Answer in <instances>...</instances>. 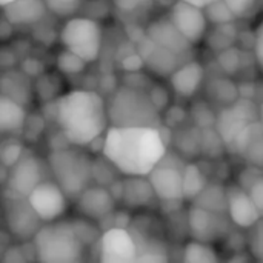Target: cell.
Returning <instances> with one entry per match:
<instances>
[{
	"label": "cell",
	"mask_w": 263,
	"mask_h": 263,
	"mask_svg": "<svg viewBox=\"0 0 263 263\" xmlns=\"http://www.w3.org/2000/svg\"><path fill=\"white\" fill-rule=\"evenodd\" d=\"M55 123L71 145L85 148L109 125L108 102L96 91L74 89L55 100Z\"/></svg>",
	"instance_id": "cell-2"
},
{
	"label": "cell",
	"mask_w": 263,
	"mask_h": 263,
	"mask_svg": "<svg viewBox=\"0 0 263 263\" xmlns=\"http://www.w3.org/2000/svg\"><path fill=\"white\" fill-rule=\"evenodd\" d=\"M228 193V216L233 223L239 228L250 230L260 217L253 197L240 185H231L227 188Z\"/></svg>",
	"instance_id": "cell-18"
},
{
	"label": "cell",
	"mask_w": 263,
	"mask_h": 263,
	"mask_svg": "<svg viewBox=\"0 0 263 263\" xmlns=\"http://www.w3.org/2000/svg\"><path fill=\"white\" fill-rule=\"evenodd\" d=\"M116 199L106 186H88L76 197V210L82 217L102 222L114 213Z\"/></svg>",
	"instance_id": "cell-15"
},
{
	"label": "cell",
	"mask_w": 263,
	"mask_h": 263,
	"mask_svg": "<svg viewBox=\"0 0 263 263\" xmlns=\"http://www.w3.org/2000/svg\"><path fill=\"white\" fill-rule=\"evenodd\" d=\"M154 2H156V0H154ZM160 3H162L163 6H171V5H170V2H166V0H160Z\"/></svg>",
	"instance_id": "cell-54"
},
{
	"label": "cell",
	"mask_w": 263,
	"mask_h": 263,
	"mask_svg": "<svg viewBox=\"0 0 263 263\" xmlns=\"http://www.w3.org/2000/svg\"><path fill=\"white\" fill-rule=\"evenodd\" d=\"M193 205L214 213H228V193L219 183H208L205 190L193 200Z\"/></svg>",
	"instance_id": "cell-25"
},
{
	"label": "cell",
	"mask_w": 263,
	"mask_h": 263,
	"mask_svg": "<svg viewBox=\"0 0 263 263\" xmlns=\"http://www.w3.org/2000/svg\"><path fill=\"white\" fill-rule=\"evenodd\" d=\"M217 62H219L220 68H222L227 74H234V72H237V69H239L240 65H242L239 51H237V49H233V48H227V49L220 51L219 55H217Z\"/></svg>",
	"instance_id": "cell-39"
},
{
	"label": "cell",
	"mask_w": 263,
	"mask_h": 263,
	"mask_svg": "<svg viewBox=\"0 0 263 263\" xmlns=\"http://www.w3.org/2000/svg\"><path fill=\"white\" fill-rule=\"evenodd\" d=\"M263 176V168H259V166H253V165H247V168L240 173L239 176V185L250 191V188L260 179Z\"/></svg>",
	"instance_id": "cell-41"
},
{
	"label": "cell",
	"mask_w": 263,
	"mask_h": 263,
	"mask_svg": "<svg viewBox=\"0 0 263 263\" xmlns=\"http://www.w3.org/2000/svg\"><path fill=\"white\" fill-rule=\"evenodd\" d=\"M111 126H153L162 125L160 111L153 103L148 89L123 85L112 91L108 100Z\"/></svg>",
	"instance_id": "cell-3"
},
{
	"label": "cell",
	"mask_w": 263,
	"mask_h": 263,
	"mask_svg": "<svg viewBox=\"0 0 263 263\" xmlns=\"http://www.w3.org/2000/svg\"><path fill=\"white\" fill-rule=\"evenodd\" d=\"M236 260H248V257H247V256H239V257L234 256V257L231 259V262H236Z\"/></svg>",
	"instance_id": "cell-52"
},
{
	"label": "cell",
	"mask_w": 263,
	"mask_h": 263,
	"mask_svg": "<svg viewBox=\"0 0 263 263\" xmlns=\"http://www.w3.org/2000/svg\"><path fill=\"white\" fill-rule=\"evenodd\" d=\"M102 40V26L91 17H71L60 31V42L65 49L77 54L86 63L99 59Z\"/></svg>",
	"instance_id": "cell-6"
},
{
	"label": "cell",
	"mask_w": 263,
	"mask_h": 263,
	"mask_svg": "<svg viewBox=\"0 0 263 263\" xmlns=\"http://www.w3.org/2000/svg\"><path fill=\"white\" fill-rule=\"evenodd\" d=\"M157 199L148 176H126L122 202L128 208H142Z\"/></svg>",
	"instance_id": "cell-24"
},
{
	"label": "cell",
	"mask_w": 263,
	"mask_h": 263,
	"mask_svg": "<svg viewBox=\"0 0 263 263\" xmlns=\"http://www.w3.org/2000/svg\"><path fill=\"white\" fill-rule=\"evenodd\" d=\"M205 173L196 163H186L183 170V194L186 200H194L208 185Z\"/></svg>",
	"instance_id": "cell-26"
},
{
	"label": "cell",
	"mask_w": 263,
	"mask_h": 263,
	"mask_svg": "<svg viewBox=\"0 0 263 263\" xmlns=\"http://www.w3.org/2000/svg\"><path fill=\"white\" fill-rule=\"evenodd\" d=\"M250 196L253 197V200H254V203H256V206H257V210H259V213L262 214L263 217V176L250 188Z\"/></svg>",
	"instance_id": "cell-48"
},
{
	"label": "cell",
	"mask_w": 263,
	"mask_h": 263,
	"mask_svg": "<svg viewBox=\"0 0 263 263\" xmlns=\"http://www.w3.org/2000/svg\"><path fill=\"white\" fill-rule=\"evenodd\" d=\"M28 199L43 223H49L65 214L69 197L55 180H45L28 196Z\"/></svg>",
	"instance_id": "cell-12"
},
{
	"label": "cell",
	"mask_w": 263,
	"mask_h": 263,
	"mask_svg": "<svg viewBox=\"0 0 263 263\" xmlns=\"http://www.w3.org/2000/svg\"><path fill=\"white\" fill-rule=\"evenodd\" d=\"M185 162L177 156L166 153L159 165L148 174L157 199L163 203H179L185 200L183 194V170Z\"/></svg>",
	"instance_id": "cell-8"
},
{
	"label": "cell",
	"mask_w": 263,
	"mask_h": 263,
	"mask_svg": "<svg viewBox=\"0 0 263 263\" xmlns=\"http://www.w3.org/2000/svg\"><path fill=\"white\" fill-rule=\"evenodd\" d=\"M248 247L253 257L263 262V217H260L251 228L248 236Z\"/></svg>",
	"instance_id": "cell-38"
},
{
	"label": "cell",
	"mask_w": 263,
	"mask_h": 263,
	"mask_svg": "<svg viewBox=\"0 0 263 263\" xmlns=\"http://www.w3.org/2000/svg\"><path fill=\"white\" fill-rule=\"evenodd\" d=\"M86 0H45L49 12L57 17H72L77 14Z\"/></svg>",
	"instance_id": "cell-35"
},
{
	"label": "cell",
	"mask_w": 263,
	"mask_h": 263,
	"mask_svg": "<svg viewBox=\"0 0 263 263\" xmlns=\"http://www.w3.org/2000/svg\"><path fill=\"white\" fill-rule=\"evenodd\" d=\"M228 213H214L193 205L188 211V230L194 240L214 243L231 234L233 220Z\"/></svg>",
	"instance_id": "cell-11"
},
{
	"label": "cell",
	"mask_w": 263,
	"mask_h": 263,
	"mask_svg": "<svg viewBox=\"0 0 263 263\" xmlns=\"http://www.w3.org/2000/svg\"><path fill=\"white\" fill-rule=\"evenodd\" d=\"M111 193V196L116 199V202L123 199V193H125V179H116L114 182H111L106 186Z\"/></svg>",
	"instance_id": "cell-49"
},
{
	"label": "cell",
	"mask_w": 263,
	"mask_h": 263,
	"mask_svg": "<svg viewBox=\"0 0 263 263\" xmlns=\"http://www.w3.org/2000/svg\"><path fill=\"white\" fill-rule=\"evenodd\" d=\"M0 86H2V96H6L18 103H22L23 106H26L32 99L31 77L23 69L22 71H15V69L5 71L2 76V80H0Z\"/></svg>",
	"instance_id": "cell-22"
},
{
	"label": "cell",
	"mask_w": 263,
	"mask_h": 263,
	"mask_svg": "<svg viewBox=\"0 0 263 263\" xmlns=\"http://www.w3.org/2000/svg\"><path fill=\"white\" fill-rule=\"evenodd\" d=\"M254 55H256V62L260 66L263 72V20L262 23L257 26L256 34H254Z\"/></svg>",
	"instance_id": "cell-47"
},
{
	"label": "cell",
	"mask_w": 263,
	"mask_h": 263,
	"mask_svg": "<svg viewBox=\"0 0 263 263\" xmlns=\"http://www.w3.org/2000/svg\"><path fill=\"white\" fill-rule=\"evenodd\" d=\"M205 14H206L208 22H211L214 25L231 23L237 18L236 14L231 11V8L225 3V0H217L211 5H208L205 8Z\"/></svg>",
	"instance_id": "cell-33"
},
{
	"label": "cell",
	"mask_w": 263,
	"mask_h": 263,
	"mask_svg": "<svg viewBox=\"0 0 263 263\" xmlns=\"http://www.w3.org/2000/svg\"><path fill=\"white\" fill-rule=\"evenodd\" d=\"M2 260L5 263H23L26 262V256L23 253V248L22 247H15V245H11L2 256Z\"/></svg>",
	"instance_id": "cell-46"
},
{
	"label": "cell",
	"mask_w": 263,
	"mask_h": 263,
	"mask_svg": "<svg viewBox=\"0 0 263 263\" xmlns=\"http://www.w3.org/2000/svg\"><path fill=\"white\" fill-rule=\"evenodd\" d=\"M257 0H225V3L231 8L236 17H245L253 11Z\"/></svg>",
	"instance_id": "cell-45"
},
{
	"label": "cell",
	"mask_w": 263,
	"mask_h": 263,
	"mask_svg": "<svg viewBox=\"0 0 263 263\" xmlns=\"http://www.w3.org/2000/svg\"><path fill=\"white\" fill-rule=\"evenodd\" d=\"M213 97L220 102L223 106L225 105H230L233 102H236L240 94H239V89L236 85H233L230 80H225V79H219V80H214L211 83V91Z\"/></svg>",
	"instance_id": "cell-32"
},
{
	"label": "cell",
	"mask_w": 263,
	"mask_h": 263,
	"mask_svg": "<svg viewBox=\"0 0 263 263\" xmlns=\"http://www.w3.org/2000/svg\"><path fill=\"white\" fill-rule=\"evenodd\" d=\"M149 97L153 100V103L157 106V109L162 112L166 106H168V102H170V96H168V91L163 88V86H159V85H153L149 89Z\"/></svg>",
	"instance_id": "cell-44"
},
{
	"label": "cell",
	"mask_w": 263,
	"mask_h": 263,
	"mask_svg": "<svg viewBox=\"0 0 263 263\" xmlns=\"http://www.w3.org/2000/svg\"><path fill=\"white\" fill-rule=\"evenodd\" d=\"M11 2H14V0H0V5L5 6V5H8V3H11Z\"/></svg>",
	"instance_id": "cell-53"
},
{
	"label": "cell",
	"mask_w": 263,
	"mask_h": 263,
	"mask_svg": "<svg viewBox=\"0 0 263 263\" xmlns=\"http://www.w3.org/2000/svg\"><path fill=\"white\" fill-rule=\"evenodd\" d=\"M205 77V69L199 62H186L180 65L170 77L171 86L179 97L191 99L199 91Z\"/></svg>",
	"instance_id": "cell-21"
},
{
	"label": "cell",
	"mask_w": 263,
	"mask_h": 263,
	"mask_svg": "<svg viewBox=\"0 0 263 263\" xmlns=\"http://www.w3.org/2000/svg\"><path fill=\"white\" fill-rule=\"evenodd\" d=\"M28 114L22 103L2 96L0 97V133L3 136H17L23 133Z\"/></svg>",
	"instance_id": "cell-23"
},
{
	"label": "cell",
	"mask_w": 263,
	"mask_h": 263,
	"mask_svg": "<svg viewBox=\"0 0 263 263\" xmlns=\"http://www.w3.org/2000/svg\"><path fill=\"white\" fill-rule=\"evenodd\" d=\"M49 173L69 199L79 197L92 179V160L80 146L52 149L48 156Z\"/></svg>",
	"instance_id": "cell-5"
},
{
	"label": "cell",
	"mask_w": 263,
	"mask_h": 263,
	"mask_svg": "<svg viewBox=\"0 0 263 263\" xmlns=\"http://www.w3.org/2000/svg\"><path fill=\"white\" fill-rule=\"evenodd\" d=\"M23 153H25V146H23V143L18 139H15V137L5 139L2 142V146H0V162H2V166L9 170L11 166H14L20 160Z\"/></svg>",
	"instance_id": "cell-30"
},
{
	"label": "cell",
	"mask_w": 263,
	"mask_h": 263,
	"mask_svg": "<svg viewBox=\"0 0 263 263\" xmlns=\"http://www.w3.org/2000/svg\"><path fill=\"white\" fill-rule=\"evenodd\" d=\"M112 3L116 5V8L119 11L126 12V14H133V12L148 9L154 3V0H112Z\"/></svg>",
	"instance_id": "cell-40"
},
{
	"label": "cell",
	"mask_w": 263,
	"mask_h": 263,
	"mask_svg": "<svg viewBox=\"0 0 263 263\" xmlns=\"http://www.w3.org/2000/svg\"><path fill=\"white\" fill-rule=\"evenodd\" d=\"M112 170H117L105 156L102 160H92V179L96 180L97 185L108 186L111 182L116 180V174Z\"/></svg>",
	"instance_id": "cell-36"
},
{
	"label": "cell",
	"mask_w": 263,
	"mask_h": 263,
	"mask_svg": "<svg viewBox=\"0 0 263 263\" xmlns=\"http://www.w3.org/2000/svg\"><path fill=\"white\" fill-rule=\"evenodd\" d=\"M260 120V106L248 97H239L236 102L225 105L216 119V129L227 143V149L236 137L253 122Z\"/></svg>",
	"instance_id": "cell-9"
},
{
	"label": "cell",
	"mask_w": 263,
	"mask_h": 263,
	"mask_svg": "<svg viewBox=\"0 0 263 263\" xmlns=\"http://www.w3.org/2000/svg\"><path fill=\"white\" fill-rule=\"evenodd\" d=\"M37 260L45 263H76L83 260L85 243L71 222H49L32 239Z\"/></svg>",
	"instance_id": "cell-4"
},
{
	"label": "cell",
	"mask_w": 263,
	"mask_h": 263,
	"mask_svg": "<svg viewBox=\"0 0 263 263\" xmlns=\"http://www.w3.org/2000/svg\"><path fill=\"white\" fill-rule=\"evenodd\" d=\"M3 17L14 26L18 25H35L42 22L46 15L48 6L45 0H14L5 6Z\"/></svg>",
	"instance_id": "cell-20"
},
{
	"label": "cell",
	"mask_w": 263,
	"mask_h": 263,
	"mask_svg": "<svg viewBox=\"0 0 263 263\" xmlns=\"http://www.w3.org/2000/svg\"><path fill=\"white\" fill-rule=\"evenodd\" d=\"M183 2H188V3H191V5H196V6L205 9L208 5H211V3H214V2H217V0H183Z\"/></svg>",
	"instance_id": "cell-51"
},
{
	"label": "cell",
	"mask_w": 263,
	"mask_h": 263,
	"mask_svg": "<svg viewBox=\"0 0 263 263\" xmlns=\"http://www.w3.org/2000/svg\"><path fill=\"white\" fill-rule=\"evenodd\" d=\"M177 146L182 151V154H199L202 151V129L200 128H191L185 129L177 137Z\"/></svg>",
	"instance_id": "cell-31"
},
{
	"label": "cell",
	"mask_w": 263,
	"mask_h": 263,
	"mask_svg": "<svg viewBox=\"0 0 263 263\" xmlns=\"http://www.w3.org/2000/svg\"><path fill=\"white\" fill-rule=\"evenodd\" d=\"M146 34L153 39V42L162 48H166L177 55H183L185 52H190L193 43L180 32V29L173 23V20L168 18H159L148 25Z\"/></svg>",
	"instance_id": "cell-19"
},
{
	"label": "cell",
	"mask_w": 263,
	"mask_h": 263,
	"mask_svg": "<svg viewBox=\"0 0 263 263\" xmlns=\"http://www.w3.org/2000/svg\"><path fill=\"white\" fill-rule=\"evenodd\" d=\"M43 126H45V120H43L40 116L28 117L22 134H23L26 139H29L31 142H35L37 137L40 136V133L43 131Z\"/></svg>",
	"instance_id": "cell-42"
},
{
	"label": "cell",
	"mask_w": 263,
	"mask_h": 263,
	"mask_svg": "<svg viewBox=\"0 0 263 263\" xmlns=\"http://www.w3.org/2000/svg\"><path fill=\"white\" fill-rule=\"evenodd\" d=\"M168 153L159 128L109 126L103 156L123 176H148Z\"/></svg>",
	"instance_id": "cell-1"
},
{
	"label": "cell",
	"mask_w": 263,
	"mask_h": 263,
	"mask_svg": "<svg viewBox=\"0 0 263 263\" xmlns=\"http://www.w3.org/2000/svg\"><path fill=\"white\" fill-rule=\"evenodd\" d=\"M5 223L11 236L20 240H31L43 227V220L39 217L31 202L25 196L14 194L5 190Z\"/></svg>",
	"instance_id": "cell-7"
},
{
	"label": "cell",
	"mask_w": 263,
	"mask_h": 263,
	"mask_svg": "<svg viewBox=\"0 0 263 263\" xmlns=\"http://www.w3.org/2000/svg\"><path fill=\"white\" fill-rule=\"evenodd\" d=\"M183 260L188 263H217L219 256L211 243L193 240L183 250Z\"/></svg>",
	"instance_id": "cell-27"
},
{
	"label": "cell",
	"mask_w": 263,
	"mask_h": 263,
	"mask_svg": "<svg viewBox=\"0 0 263 263\" xmlns=\"http://www.w3.org/2000/svg\"><path fill=\"white\" fill-rule=\"evenodd\" d=\"M131 225V217L126 211L114 213V227L117 228H128Z\"/></svg>",
	"instance_id": "cell-50"
},
{
	"label": "cell",
	"mask_w": 263,
	"mask_h": 263,
	"mask_svg": "<svg viewBox=\"0 0 263 263\" xmlns=\"http://www.w3.org/2000/svg\"><path fill=\"white\" fill-rule=\"evenodd\" d=\"M223 148H227V143L223 142V139L219 134V131L216 129V126L202 129V153L206 157H210V159L220 157Z\"/></svg>",
	"instance_id": "cell-28"
},
{
	"label": "cell",
	"mask_w": 263,
	"mask_h": 263,
	"mask_svg": "<svg viewBox=\"0 0 263 263\" xmlns=\"http://www.w3.org/2000/svg\"><path fill=\"white\" fill-rule=\"evenodd\" d=\"M170 18L193 45L199 43L206 34L208 18L203 8L183 0H176L171 6Z\"/></svg>",
	"instance_id": "cell-14"
},
{
	"label": "cell",
	"mask_w": 263,
	"mask_h": 263,
	"mask_svg": "<svg viewBox=\"0 0 263 263\" xmlns=\"http://www.w3.org/2000/svg\"><path fill=\"white\" fill-rule=\"evenodd\" d=\"M191 116L194 119V123L197 128L200 129H206V128H213L216 126V119L217 116L213 112V109L210 108V105L203 100L200 102H196L193 105V109H191Z\"/></svg>",
	"instance_id": "cell-34"
},
{
	"label": "cell",
	"mask_w": 263,
	"mask_h": 263,
	"mask_svg": "<svg viewBox=\"0 0 263 263\" xmlns=\"http://www.w3.org/2000/svg\"><path fill=\"white\" fill-rule=\"evenodd\" d=\"M136 51L143 57L145 68L156 76L171 77V74L180 66V55L156 45L148 34L136 43Z\"/></svg>",
	"instance_id": "cell-16"
},
{
	"label": "cell",
	"mask_w": 263,
	"mask_h": 263,
	"mask_svg": "<svg viewBox=\"0 0 263 263\" xmlns=\"http://www.w3.org/2000/svg\"><path fill=\"white\" fill-rule=\"evenodd\" d=\"M247 165L263 168V123L256 120L250 123L228 148Z\"/></svg>",
	"instance_id": "cell-17"
},
{
	"label": "cell",
	"mask_w": 263,
	"mask_h": 263,
	"mask_svg": "<svg viewBox=\"0 0 263 263\" xmlns=\"http://www.w3.org/2000/svg\"><path fill=\"white\" fill-rule=\"evenodd\" d=\"M86 62L79 57L77 54L71 52L69 49H65L62 51L57 59H55V66L57 69L62 72V74H66V76H76V74H80L85 68H86Z\"/></svg>",
	"instance_id": "cell-29"
},
{
	"label": "cell",
	"mask_w": 263,
	"mask_h": 263,
	"mask_svg": "<svg viewBox=\"0 0 263 263\" xmlns=\"http://www.w3.org/2000/svg\"><path fill=\"white\" fill-rule=\"evenodd\" d=\"M260 120H262L263 123V102L260 103Z\"/></svg>",
	"instance_id": "cell-55"
},
{
	"label": "cell",
	"mask_w": 263,
	"mask_h": 263,
	"mask_svg": "<svg viewBox=\"0 0 263 263\" xmlns=\"http://www.w3.org/2000/svg\"><path fill=\"white\" fill-rule=\"evenodd\" d=\"M46 170H49V165L32 153L25 151L20 160L9 168L8 180L5 183L6 190L28 197L42 182L46 180Z\"/></svg>",
	"instance_id": "cell-10"
},
{
	"label": "cell",
	"mask_w": 263,
	"mask_h": 263,
	"mask_svg": "<svg viewBox=\"0 0 263 263\" xmlns=\"http://www.w3.org/2000/svg\"><path fill=\"white\" fill-rule=\"evenodd\" d=\"M139 256L137 242L128 228H109L100 237V260L103 263H131Z\"/></svg>",
	"instance_id": "cell-13"
},
{
	"label": "cell",
	"mask_w": 263,
	"mask_h": 263,
	"mask_svg": "<svg viewBox=\"0 0 263 263\" xmlns=\"http://www.w3.org/2000/svg\"><path fill=\"white\" fill-rule=\"evenodd\" d=\"M120 68L125 72H140L145 68V60L137 51H134L128 55H123L120 60Z\"/></svg>",
	"instance_id": "cell-43"
},
{
	"label": "cell",
	"mask_w": 263,
	"mask_h": 263,
	"mask_svg": "<svg viewBox=\"0 0 263 263\" xmlns=\"http://www.w3.org/2000/svg\"><path fill=\"white\" fill-rule=\"evenodd\" d=\"M72 227H74V231L77 233L79 239L85 243V247H89L92 243H96L100 236L99 233V227H94L91 222L86 220V217L83 219H76V220H71Z\"/></svg>",
	"instance_id": "cell-37"
}]
</instances>
